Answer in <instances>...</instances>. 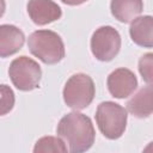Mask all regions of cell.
Returning <instances> with one entry per match:
<instances>
[{
	"label": "cell",
	"mask_w": 153,
	"mask_h": 153,
	"mask_svg": "<svg viewBox=\"0 0 153 153\" xmlns=\"http://www.w3.org/2000/svg\"><path fill=\"white\" fill-rule=\"evenodd\" d=\"M56 133L68 143L69 151L73 153H81L90 149L96 137L91 118L78 111L65 115L57 124Z\"/></svg>",
	"instance_id": "cell-1"
},
{
	"label": "cell",
	"mask_w": 153,
	"mask_h": 153,
	"mask_svg": "<svg viewBox=\"0 0 153 153\" xmlns=\"http://www.w3.org/2000/svg\"><path fill=\"white\" fill-rule=\"evenodd\" d=\"M30 53L47 65H55L65 57V44L60 35L51 30L33 31L27 39Z\"/></svg>",
	"instance_id": "cell-2"
},
{
	"label": "cell",
	"mask_w": 153,
	"mask_h": 153,
	"mask_svg": "<svg viewBox=\"0 0 153 153\" xmlns=\"http://www.w3.org/2000/svg\"><path fill=\"white\" fill-rule=\"evenodd\" d=\"M127 110L115 102H102L96 111V122L100 133L109 140L121 137L127 127Z\"/></svg>",
	"instance_id": "cell-3"
},
{
	"label": "cell",
	"mask_w": 153,
	"mask_h": 153,
	"mask_svg": "<svg viewBox=\"0 0 153 153\" xmlns=\"http://www.w3.org/2000/svg\"><path fill=\"white\" fill-rule=\"evenodd\" d=\"M63 100L67 106L74 110L87 108L96 94V87L92 78L85 73L73 74L63 87Z\"/></svg>",
	"instance_id": "cell-4"
},
{
	"label": "cell",
	"mask_w": 153,
	"mask_h": 153,
	"mask_svg": "<svg viewBox=\"0 0 153 153\" xmlns=\"http://www.w3.org/2000/svg\"><path fill=\"white\" fill-rule=\"evenodd\" d=\"M8 75L12 84L19 91L37 88L42 76L41 66L25 55L14 59L8 67Z\"/></svg>",
	"instance_id": "cell-5"
},
{
	"label": "cell",
	"mask_w": 153,
	"mask_h": 153,
	"mask_svg": "<svg viewBox=\"0 0 153 153\" xmlns=\"http://www.w3.org/2000/svg\"><path fill=\"white\" fill-rule=\"evenodd\" d=\"M121 49L120 32L109 25L98 27L91 37V51L93 56L103 62L111 61Z\"/></svg>",
	"instance_id": "cell-6"
},
{
	"label": "cell",
	"mask_w": 153,
	"mask_h": 153,
	"mask_svg": "<svg viewBox=\"0 0 153 153\" xmlns=\"http://www.w3.org/2000/svg\"><path fill=\"white\" fill-rule=\"evenodd\" d=\"M108 90L115 98L123 99L129 97L137 87V79L134 72L128 68H117L111 72L106 80Z\"/></svg>",
	"instance_id": "cell-7"
},
{
	"label": "cell",
	"mask_w": 153,
	"mask_h": 153,
	"mask_svg": "<svg viewBox=\"0 0 153 153\" xmlns=\"http://www.w3.org/2000/svg\"><path fill=\"white\" fill-rule=\"evenodd\" d=\"M26 10L36 25H47L61 18V7L53 0H29Z\"/></svg>",
	"instance_id": "cell-8"
},
{
	"label": "cell",
	"mask_w": 153,
	"mask_h": 153,
	"mask_svg": "<svg viewBox=\"0 0 153 153\" xmlns=\"http://www.w3.org/2000/svg\"><path fill=\"white\" fill-rule=\"evenodd\" d=\"M25 42L24 32L11 24L0 25V57H8L18 53Z\"/></svg>",
	"instance_id": "cell-9"
},
{
	"label": "cell",
	"mask_w": 153,
	"mask_h": 153,
	"mask_svg": "<svg viewBox=\"0 0 153 153\" xmlns=\"http://www.w3.org/2000/svg\"><path fill=\"white\" fill-rule=\"evenodd\" d=\"M129 33L131 41L143 48L153 47V18L151 16L136 17L130 22Z\"/></svg>",
	"instance_id": "cell-10"
},
{
	"label": "cell",
	"mask_w": 153,
	"mask_h": 153,
	"mask_svg": "<svg viewBox=\"0 0 153 153\" xmlns=\"http://www.w3.org/2000/svg\"><path fill=\"white\" fill-rule=\"evenodd\" d=\"M152 94H153L152 84H148L147 86L142 87L135 96H133L127 102L128 111L137 118L149 117L152 115V111H153Z\"/></svg>",
	"instance_id": "cell-11"
},
{
	"label": "cell",
	"mask_w": 153,
	"mask_h": 153,
	"mask_svg": "<svg viewBox=\"0 0 153 153\" xmlns=\"http://www.w3.org/2000/svg\"><path fill=\"white\" fill-rule=\"evenodd\" d=\"M111 14L121 23H130L143 10L142 0H111Z\"/></svg>",
	"instance_id": "cell-12"
},
{
	"label": "cell",
	"mask_w": 153,
	"mask_h": 153,
	"mask_svg": "<svg viewBox=\"0 0 153 153\" xmlns=\"http://www.w3.org/2000/svg\"><path fill=\"white\" fill-rule=\"evenodd\" d=\"M67 151L65 142L56 136H43L37 140L33 147V153H65Z\"/></svg>",
	"instance_id": "cell-13"
},
{
	"label": "cell",
	"mask_w": 153,
	"mask_h": 153,
	"mask_svg": "<svg viewBox=\"0 0 153 153\" xmlns=\"http://www.w3.org/2000/svg\"><path fill=\"white\" fill-rule=\"evenodd\" d=\"M14 92L5 84H0V116L8 114L14 106Z\"/></svg>",
	"instance_id": "cell-14"
},
{
	"label": "cell",
	"mask_w": 153,
	"mask_h": 153,
	"mask_svg": "<svg viewBox=\"0 0 153 153\" xmlns=\"http://www.w3.org/2000/svg\"><path fill=\"white\" fill-rule=\"evenodd\" d=\"M153 54L147 53L141 56L139 61V72L142 76V79L147 84H152L153 80Z\"/></svg>",
	"instance_id": "cell-15"
},
{
	"label": "cell",
	"mask_w": 153,
	"mask_h": 153,
	"mask_svg": "<svg viewBox=\"0 0 153 153\" xmlns=\"http://www.w3.org/2000/svg\"><path fill=\"white\" fill-rule=\"evenodd\" d=\"M61 1L66 5H69V6H78V5H81V4L86 2L87 0H61Z\"/></svg>",
	"instance_id": "cell-16"
},
{
	"label": "cell",
	"mask_w": 153,
	"mask_h": 153,
	"mask_svg": "<svg viewBox=\"0 0 153 153\" xmlns=\"http://www.w3.org/2000/svg\"><path fill=\"white\" fill-rule=\"evenodd\" d=\"M5 10H6V2L5 0H0V18L4 16Z\"/></svg>",
	"instance_id": "cell-17"
}]
</instances>
